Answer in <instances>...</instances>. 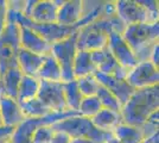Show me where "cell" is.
<instances>
[{"mask_svg":"<svg viewBox=\"0 0 159 143\" xmlns=\"http://www.w3.org/2000/svg\"><path fill=\"white\" fill-rule=\"evenodd\" d=\"M159 110V85L135 89L121 109L122 123L141 126L153 112Z\"/></svg>","mask_w":159,"mask_h":143,"instance_id":"obj_1","label":"cell"},{"mask_svg":"<svg viewBox=\"0 0 159 143\" xmlns=\"http://www.w3.org/2000/svg\"><path fill=\"white\" fill-rule=\"evenodd\" d=\"M122 37L132 49L138 63L150 61L152 50L159 44V21L129 25L125 29Z\"/></svg>","mask_w":159,"mask_h":143,"instance_id":"obj_2","label":"cell"},{"mask_svg":"<svg viewBox=\"0 0 159 143\" xmlns=\"http://www.w3.org/2000/svg\"><path fill=\"white\" fill-rule=\"evenodd\" d=\"M53 131H62L73 138H84L93 143H106L113 137L112 132H106L98 129L90 118L81 116H74L63 119L50 125Z\"/></svg>","mask_w":159,"mask_h":143,"instance_id":"obj_3","label":"cell"},{"mask_svg":"<svg viewBox=\"0 0 159 143\" xmlns=\"http://www.w3.org/2000/svg\"><path fill=\"white\" fill-rule=\"evenodd\" d=\"M113 31L111 19L101 17L92 24L77 30V50L94 51L108 45V36Z\"/></svg>","mask_w":159,"mask_h":143,"instance_id":"obj_4","label":"cell"},{"mask_svg":"<svg viewBox=\"0 0 159 143\" xmlns=\"http://www.w3.org/2000/svg\"><path fill=\"white\" fill-rule=\"evenodd\" d=\"M77 31L74 32L71 36L66 37V40L57 42L51 45L50 54L55 57V60L58 62L61 69H62V80L63 82H68L75 80L73 72L74 60L77 53Z\"/></svg>","mask_w":159,"mask_h":143,"instance_id":"obj_5","label":"cell"},{"mask_svg":"<svg viewBox=\"0 0 159 143\" xmlns=\"http://www.w3.org/2000/svg\"><path fill=\"white\" fill-rule=\"evenodd\" d=\"M116 16L125 25L134 24H152L159 21V13L147 11L139 1L133 0H119L115 1Z\"/></svg>","mask_w":159,"mask_h":143,"instance_id":"obj_6","label":"cell"},{"mask_svg":"<svg viewBox=\"0 0 159 143\" xmlns=\"http://www.w3.org/2000/svg\"><path fill=\"white\" fill-rule=\"evenodd\" d=\"M126 81L134 89L147 88L159 85V68L151 61L139 62L128 70Z\"/></svg>","mask_w":159,"mask_h":143,"instance_id":"obj_7","label":"cell"},{"mask_svg":"<svg viewBox=\"0 0 159 143\" xmlns=\"http://www.w3.org/2000/svg\"><path fill=\"white\" fill-rule=\"evenodd\" d=\"M39 91L37 98L43 102L51 112H66V107L63 82H50L39 80Z\"/></svg>","mask_w":159,"mask_h":143,"instance_id":"obj_8","label":"cell"},{"mask_svg":"<svg viewBox=\"0 0 159 143\" xmlns=\"http://www.w3.org/2000/svg\"><path fill=\"white\" fill-rule=\"evenodd\" d=\"M90 57L98 72L106 75H112L120 80H126L128 69L120 66L108 47L90 51Z\"/></svg>","mask_w":159,"mask_h":143,"instance_id":"obj_9","label":"cell"},{"mask_svg":"<svg viewBox=\"0 0 159 143\" xmlns=\"http://www.w3.org/2000/svg\"><path fill=\"white\" fill-rule=\"evenodd\" d=\"M108 49L111 50L112 55L115 57V60L119 62L121 67L126 69H132L138 64V61L133 54L132 49L124 40L122 35L116 34V32H109L108 36Z\"/></svg>","mask_w":159,"mask_h":143,"instance_id":"obj_10","label":"cell"},{"mask_svg":"<svg viewBox=\"0 0 159 143\" xmlns=\"http://www.w3.org/2000/svg\"><path fill=\"white\" fill-rule=\"evenodd\" d=\"M94 76L96 78V80L99 81V83L102 87L107 88L118 98V100L122 106L128 102V99L131 98V95L135 91L126 80H120V79H116L112 75L102 74V73L96 70L94 73Z\"/></svg>","mask_w":159,"mask_h":143,"instance_id":"obj_11","label":"cell"},{"mask_svg":"<svg viewBox=\"0 0 159 143\" xmlns=\"http://www.w3.org/2000/svg\"><path fill=\"white\" fill-rule=\"evenodd\" d=\"M64 0H37L33 7L30 19L39 24L57 23L58 7Z\"/></svg>","mask_w":159,"mask_h":143,"instance_id":"obj_12","label":"cell"},{"mask_svg":"<svg viewBox=\"0 0 159 143\" xmlns=\"http://www.w3.org/2000/svg\"><path fill=\"white\" fill-rule=\"evenodd\" d=\"M25 119V116L20 109L19 102L16 99L0 95V121L2 125L17 128Z\"/></svg>","mask_w":159,"mask_h":143,"instance_id":"obj_13","label":"cell"},{"mask_svg":"<svg viewBox=\"0 0 159 143\" xmlns=\"http://www.w3.org/2000/svg\"><path fill=\"white\" fill-rule=\"evenodd\" d=\"M20 48L42 56H47L51 51V44L33 30L23 26H20Z\"/></svg>","mask_w":159,"mask_h":143,"instance_id":"obj_14","label":"cell"},{"mask_svg":"<svg viewBox=\"0 0 159 143\" xmlns=\"http://www.w3.org/2000/svg\"><path fill=\"white\" fill-rule=\"evenodd\" d=\"M82 18V0L63 1L58 7L57 23L63 26L75 27Z\"/></svg>","mask_w":159,"mask_h":143,"instance_id":"obj_15","label":"cell"},{"mask_svg":"<svg viewBox=\"0 0 159 143\" xmlns=\"http://www.w3.org/2000/svg\"><path fill=\"white\" fill-rule=\"evenodd\" d=\"M45 56L38 54H33L31 51H27L25 49L20 48L17 53V64L23 75L27 76H34L37 78V74L39 72L40 67L44 62Z\"/></svg>","mask_w":159,"mask_h":143,"instance_id":"obj_16","label":"cell"},{"mask_svg":"<svg viewBox=\"0 0 159 143\" xmlns=\"http://www.w3.org/2000/svg\"><path fill=\"white\" fill-rule=\"evenodd\" d=\"M23 78V73L18 67L10 68L5 74L0 78V92L1 95L12 98L17 100L18 89Z\"/></svg>","mask_w":159,"mask_h":143,"instance_id":"obj_17","label":"cell"},{"mask_svg":"<svg viewBox=\"0 0 159 143\" xmlns=\"http://www.w3.org/2000/svg\"><path fill=\"white\" fill-rule=\"evenodd\" d=\"M90 119L98 129L106 131V132H112V134L113 131L122 123V118H121L120 112H114V111L106 109H101Z\"/></svg>","mask_w":159,"mask_h":143,"instance_id":"obj_18","label":"cell"},{"mask_svg":"<svg viewBox=\"0 0 159 143\" xmlns=\"http://www.w3.org/2000/svg\"><path fill=\"white\" fill-rule=\"evenodd\" d=\"M37 78L42 81L50 82H63L62 80V69H61L58 62L55 60L51 54L45 56L44 62L40 67Z\"/></svg>","mask_w":159,"mask_h":143,"instance_id":"obj_19","label":"cell"},{"mask_svg":"<svg viewBox=\"0 0 159 143\" xmlns=\"http://www.w3.org/2000/svg\"><path fill=\"white\" fill-rule=\"evenodd\" d=\"M113 136L121 143H143L146 138L140 126H133L121 123L113 131Z\"/></svg>","mask_w":159,"mask_h":143,"instance_id":"obj_20","label":"cell"},{"mask_svg":"<svg viewBox=\"0 0 159 143\" xmlns=\"http://www.w3.org/2000/svg\"><path fill=\"white\" fill-rule=\"evenodd\" d=\"M73 72L75 79L92 75L96 72V68H95L93 61H92V57H90V51L77 50L75 60H74Z\"/></svg>","mask_w":159,"mask_h":143,"instance_id":"obj_21","label":"cell"},{"mask_svg":"<svg viewBox=\"0 0 159 143\" xmlns=\"http://www.w3.org/2000/svg\"><path fill=\"white\" fill-rule=\"evenodd\" d=\"M39 83L40 81L38 78L23 75L19 85V89H18L17 102L21 104V102H29L31 99L37 98L38 91H39Z\"/></svg>","mask_w":159,"mask_h":143,"instance_id":"obj_22","label":"cell"},{"mask_svg":"<svg viewBox=\"0 0 159 143\" xmlns=\"http://www.w3.org/2000/svg\"><path fill=\"white\" fill-rule=\"evenodd\" d=\"M0 45H6L18 51L20 49V26L17 23L7 21L0 34Z\"/></svg>","mask_w":159,"mask_h":143,"instance_id":"obj_23","label":"cell"},{"mask_svg":"<svg viewBox=\"0 0 159 143\" xmlns=\"http://www.w3.org/2000/svg\"><path fill=\"white\" fill-rule=\"evenodd\" d=\"M63 91H64V98H66L68 110L77 112L80 107V104L83 100L84 97L81 93L76 80L63 82Z\"/></svg>","mask_w":159,"mask_h":143,"instance_id":"obj_24","label":"cell"},{"mask_svg":"<svg viewBox=\"0 0 159 143\" xmlns=\"http://www.w3.org/2000/svg\"><path fill=\"white\" fill-rule=\"evenodd\" d=\"M19 105L25 118H40V117L47 116L49 113H52L38 98L21 102Z\"/></svg>","mask_w":159,"mask_h":143,"instance_id":"obj_25","label":"cell"},{"mask_svg":"<svg viewBox=\"0 0 159 143\" xmlns=\"http://www.w3.org/2000/svg\"><path fill=\"white\" fill-rule=\"evenodd\" d=\"M96 97L99 99L102 109L111 110V111H114V112H121L122 105L120 104L118 98L113 94L112 92H109L107 88L102 87L101 85H100V88L98 89Z\"/></svg>","mask_w":159,"mask_h":143,"instance_id":"obj_26","label":"cell"},{"mask_svg":"<svg viewBox=\"0 0 159 143\" xmlns=\"http://www.w3.org/2000/svg\"><path fill=\"white\" fill-rule=\"evenodd\" d=\"M17 53L14 49L6 45H0V78L10 68L18 67Z\"/></svg>","mask_w":159,"mask_h":143,"instance_id":"obj_27","label":"cell"},{"mask_svg":"<svg viewBox=\"0 0 159 143\" xmlns=\"http://www.w3.org/2000/svg\"><path fill=\"white\" fill-rule=\"evenodd\" d=\"M102 109L101 104H100L99 99L96 95L93 97H84L83 100L81 102L79 107V116L86 117V118H93L100 110Z\"/></svg>","mask_w":159,"mask_h":143,"instance_id":"obj_28","label":"cell"},{"mask_svg":"<svg viewBox=\"0 0 159 143\" xmlns=\"http://www.w3.org/2000/svg\"><path fill=\"white\" fill-rule=\"evenodd\" d=\"M77 82V86H79L80 91L83 97H93L96 95L98 93V89L100 88V83L96 80V78L94 76V74L92 75H87L83 78H80V79H75Z\"/></svg>","mask_w":159,"mask_h":143,"instance_id":"obj_29","label":"cell"},{"mask_svg":"<svg viewBox=\"0 0 159 143\" xmlns=\"http://www.w3.org/2000/svg\"><path fill=\"white\" fill-rule=\"evenodd\" d=\"M140 128L143 130L144 136H145L146 140L147 138H151L154 135H157L159 129V110L156 111V112H153Z\"/></svg>","mask_w":159,"mask_h":143,"instance_id":"obj_30","label":"cell"},{"mask_svg":"<svg viewBox=\"0 0 159 143\" xmlns=\"http://www.w3.org/2000/svg\"><path fill=\"white\" fill-rule=\"evenodd\" d=\"M53 130L50 125H39L34 130L31 138V143H51Z\"/></svg>","mask_w":159,"mask_h":143,"instance_id":"obj_31","label":"cell"},{"mask_svg":"<svg viewBox=\"0 0 159 143\" xmlns=\"http://www.w3.org/2000/svg\"><path fill=\"white\" fill-rule=\"evenodd\" d=\"M8 0H0V34L7 23V12H8Z\"/></svg>","mask_w":159,"mask_h":143,"instance_id":"obj_32","label":"cell"},{"mask_svg":"<svg viewBox=\"0 0 159 143\" xmlns=\"http://www.w3.org/2000/svg\"><path fill=\"white\" fill-rule=\"evenodd\" d=\"M13 131L14 128L0 124V141H10V138L13 135Z\"/></svg>","mask_w":159,"mask_h":143,"instance_id":"obj_33","label":"cell"},{"mask_svg":"<svg viewBox=\"0 0 159 143\" xmlns=\"http://www.w3.org/2000/svg\"><path fill=\"white\" fill-rule=\"evenodd\" d=\"M70 141H71V138L66 134L62 132V131H53L51 143H69Z\"/></svg>","mask_w":159,"mask_h":143,"instance_id":"obj_34","label":"cell"},{"mask_svg":"<svg viewBox=\"0 0 159 143\" xmlns=\"http://www.w3.org/2000/svg\"><path fill=\"white\" fill-rule=\"evenodd\" d=\"M69 143H93L89 140H84V138H73Z\"/></svg>","mask_w":159,"mask_h":143,"instance_id":"obj_35","label":"cell"},{"mask_svg":"<svg viewBox=\"0 0 159 143\" xmlns=\"http://www.w3.org/2000/svg\"><path fill=\"white\" fill-rule=\"evenodd\" d=\"M151 143H159V134H157L156 136L152 137V140H151Z\"/></svg>","mask_w":159,"mask_h":143,"instance_id":"obj_36","label":"cell"},{"mask_svg":"<svg viewBox=\"0 0 159 143\" xmlns=\"http://www.w3.org/2000/svg\"><path fill=\"white\" fill-rule=\"evenodd\" d=\"M106 143H121V142H119V141H118V140H116L115 137L113 136L112 138H111V140H108V141H107Z\"/></svg>","mask_w":159,"mask_h":143,"instance_id":"obj_37","label":"cell"},{"mask_svg":"<svg viewBox=\"0 0 159 143\" xmlns=\"http://www.w3.org/2000/svg\"><path fill=\"white\" fill-rule=\"evenodd\" d=\"M154 136H156V135H154ZM151 140H152V137H151V138H147V140H145L143 143H151Z\"/></svg>","mask_w":159,"mask_h":143,"instance_id":"obj_38","label":"cell"},{"mask_svg":"<svg viewBox=\"0 0 159 143\" xmlns=\"http://www.w3.org/2000/svg\"><path fill=\"white\" fill-rule=\"evenodd\" d=\"M8 141H0V143H7Z\"/></svg>","mask_w":159,"mask_h":143,"instance_id":"obj_39","label":"cell"},{"mask_svg":"<svg viewBox=\"0 0 159 143\" xmlns=\"http://www.w3.org/2000/svg\"><path fill=\"white\" fill-rule=\"evenodd\" d=\"M7 143H11V142H10V141H8V142H7Z\"/></svg>","mask_w":159,"mask_h":143,"instance_id":"obj_40","label":"cell"},{"mask_svg":"<svg viewBox=\"0 0 159 143\" xmlns=\"http://www.w3.org/2000/svg\"><path fill=\"white\" fill-rule=\"evenodd\" d=\"M0 124H1V121H0Z\"/></svg>","mask_w":159,"mask_h":143,"instance_id":"obj_41","label":"cell"},{"mask_svg":"<svg viewBox=\"0 0 159 143\" xmlns=\"http://www.w3.org/2000/svg\"><path fill=\"white\" fill-rule=\"evenodd\" d=\"M0 95H1V92H0Z\"/></svg>","mask_w":159,"mask_h":143,"instance_id":"obj_42","label":"cell"}]
</instances>
